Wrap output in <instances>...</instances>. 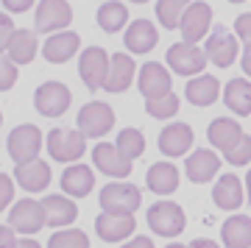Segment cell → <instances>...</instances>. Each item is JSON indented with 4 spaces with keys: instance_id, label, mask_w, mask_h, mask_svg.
I'll list each match as a JSON object with an SVG mask.
<instances>
[{
    "instance_id": "obj_40",
    "label": "cell",
    "mask_w": 251,
    "mask_h": 248,
    "mask_svg": "<svg viewBox=\"0 0 251 248\" xmlns=\"http://www.w3.org/2000/svg\"><path fill=\"white\" fill-rule=\"evenodd\" d=\"M11 31H14V25H11V17L0 11V53L6 50V45H9V39H11Z\"/></svg>"
},
{
    "instance_id": "obj_44",
    "label": "cell",
    "mask_w": 251,
    "mask_h": 248,
    "mask_svg": "<svg viewBox=\"0 0 251 248\" xmlns=\"http://www.w3.org/2000/svg\"><path fill=\"white\" fill-rule=\"evenodd\" d=\"M243 70H246V75H251V45H246V50H243Z\"/></svg>"
},
{
    "instance_id": "obj_10",
    "label": "cell",
    "mask_w": 251,
    "mask_h": 248,
    "mask_svg": "<svg viewBox=\"0 0 251 248\" xmlns=\"http://www.w3.org/2000/svg\"><path fill=\"white\" fill-rule=\"evenodd\" d=\"M73 20V9L67 0H39V9H36V31H62L70 25Z\"/></svg>"
},
{
    "instance_id": "obj_36",
    "label": "cell",
    "mask_w": 251,
    "mask_h": 248,
    "mask_svg": "<svg viewBox=\"0 0 251 248\" xmlns=\"http://www.w3.org/2000/svg\"><path fill=\"white\" fill-rule=\"evenodd\" d=\"M224 153H226V162H229V165H234V168L249 165V162H251V137H246V134H243L240 140L234 142L229 151H224Z\"/></svg>"
},
{
    "instance_id": "obj_16",
    "label": "cell",
    "mask_w": 251,
    "mask_h": 248,
    "mask_svg": "<svg viewBox=\"0 0 251 248\" xmlns=\"http://www.w3.org/2000/svg\"><path fill=\"white\" fill-rule=\"evenodd\" d=\"M109 70V53L103 48H87L78 59V73L90 89H100Z\"/></svg>"
},
{
    "instance_id": "obj_34",
    "label": "cell",
    "mask_w": 251,
    "mask_h": 248,
    "mask_svg": "<svg viewBox=\"0 0 251 248\" xmlns=\"http://www.w3.org/2000/svg\"><path fill=\"white\" fill-rule=\"evenodd\" d=\"M145 109H148V115L156 117V120H168V117H173L179 112V98L173 95V89H171V92H165V95H159V98H148Z\"/></svg>"
},
{
    "instance_id": "obj_38",
    "label": "cell",
    "mask_w": 251,
    "mask_h": 248,
    "mask_svg": "<svg viewBox=\"0 0 251 248\" xmlns=\"http://www.w3.org/2000/svg\"><path fill=\"white\" fill-rule=\"evenodd\" d=\"M11 198H14V181L6 173H0V212L11 204Z\"/></svg>"
},
{
    "instance_id": "obj_11",
    "label": "cell",
    "mask_w": 251,
    "mask_h": 248,
    "mask_svg": "<svg viewBox=\"0 0 251 248\" xmlns=\"http://www.w3.org/2000/svg\"><path fill=\"white\" fill-rule=\"evenodd\" d=\"M92 162H95V168L100 173H106L112 178H126L131 173V159H126L123 153L117 151L115 145H109V142H98L95 148H92Z\"/></svg>"
},
{
    "instance_id": "obj_35",
    "label": "cell",
    "mask_w": 251,
    "mask_h": 248,
    "mask_svg": "<svg viewBox=\"0 0 251 248\" xmlns=\"http://www.w3.org/2000/svg\"><path fill=\"white\" fill-rule=\"evenodd\" d=\"M48 248H90V237L78 229L56 231L53 237L48 240Z\"/></svg>"
},
{
    "instance_id": "obj_5",
    "label": "cell",
    "mask_w": 251,
    "mask_h": 248,
    "mask_svg": "<svg viewBox=\"0 0 251 248\" xmlns=\"http://www.w3.org/2000/svg\"><path fill=\"white\" fill-rule=\"evenodd\" d=\"M112 125H115V112L109 103L103 100H92L87 106H81L78 112V131L84 137H103V134L112 131Z\"/></svg>"
},
{
    "instance_id": "obj_2",
    "label": "cell",
    "mask_w": 251,
    "mask_h": 248,
    "mask_svg": "<svg viewBox=\"0 0 251 248\" xmlns=\"http://www.w3.org/2000/svg\"><path fill=\"white\" fill-rule=\"evenodd\" d=\"M48 153L56 162H78L87 151V137L73 128H53L48 134Z\"/></svg>"
},
{
    "instance_id": "obj_18",
    "label": "cell",
    "mask_w": 251,
    "mask_h": 248,
    "mask_svg": "<svg viewBox=\"0 0 251 248\" xmlns=\"http://www.w3.org/2000/svg\"><path fill=\"white\" fill-rule=\"evenodd\" d=\"M78 45H81V39L75 31H56L42 45V53H45V59L50 64H64L78 53Z\"/></svg>"
},
{
    "instance_id": "obj_12",
    "label": "cell",
    "mask_w": 251,
    "mask_h": 248,
    "mask_svg": "<svg viewBox=\"0 0 251 248\" xmlns=\"http://www.w3.org/2000/svg\"><path fill=\"white\" fill-rule=\"evenodd\" d=\"M95 229L98 237L106 243H123L126 237H131L137 229L134 215H115V212H100L95 218Z\"/></svg>"
},
{
    "instance_id": "obj_50",
    "label": "cell",
    "mask_w": 251,
    "mask_h": 248,
    "mask_svg": "<svg viewBox=\"0 0 251 248\" xmlns=\"http://www.w3.org/2000/svg\"><path fill=\"white\" fill-rule=\"evenodd\" d=\"M131 3H145V0H131Z\"/></svg>"
},
{
    "instance_id": "obj_39",
    "label": "cell",
    "mask_w": 251,
    "mask_h": 248,
    "mask_svg": "<svg viewBox=\"0 0 251 248\" xmlns=\"http://www.w3.org/2000/svg\"><path fill=\"white\" fill-rule=\"evenodd\" d=\"M234 31H237V36L246 45H251V14H240V17L234 20Z\"/></svg>"
},
{
    "instance_id": "obj_42",
    "label": "cell",
    "mask_w": 251,
    "mask_h": 248,
    "mask_svg": "<svg viewBox=\"0 0 251 248\" xmlns=\"http://www.w3.org/2000/svg\"><path fill=\"white\" fill-rule=\"evenodd\" d=\"M17 237H14V229L11 226H0V248H14Z\"/></svg>"
},
{
    "instance_id": "obj_27",
    "label": "cell",
    "mask_w": 251,
    "mask_h": 248,
    "mask_svg": "<svg viewBox=\"0 0 251 248\" xmlns=\"http://www.w3.org/2000/svg\"><path fill=\"white\" fill-rule=\"evenodd\" d=\"M226 248H251V218L249 215H232L226 218L221 229Z\"/></svg>"
},
{
    "instance_id": "obj_15",
    "label": "cell",
    "mask_w": 251,
    "mask_h": 248,
    "mask_svg": "<svg viewBox=\"0 0 251 248\" xmlns=\"http://www.w3.org/2000/svg\"><path fill=\"white\" fill-rule=\"evenodd\" d=\"M137 84H140V92L145 98H159L165 92H171L173 87V75L168 73V67L159 62H148L140 67V75H137Z\"/></svg>"
},
{
    "instance_id": "obj_45",
    "label": "cell",
    "mask_w": 251,
    "mask_h": 248,
    "mask_svg": "<svg viewBox=\"0 0 251 248\" xmlns=\"http://www.w3.org/2000/svg\"><path fill=\"white\" fill-rule=\"evenodd\" d=\"M190 248H221L218 243H212V240H204V237H198L190 243Z\"/></svg>"
},
{
    "instance_id": "obj_48",
    "label": "cell",
    "mask_w": 251,
    "mask_h": 248,
    "mask_svg": "<svg viewBox=\"0 0 251 248\" xmlns=\"http://www.w3.org/2000/svg\"><path fill=\"white\" fill-rule=\"evenodd\" d=\"M168 248H190V246H181V243H173V246H168Z\"/></svg>"
},
{
    "instance_id": "obj_22",
    "label": "cell",
    "mask_w": 251,
    "mask_h": 248,
    "mask_svg": "<svg viewBox=\"0 0 251 248\" xmlns=\"http://www.w3.org/2000/svg\"><path fill=\"white\" fill-rule=\"evenodd\" d=\"M159 42V31L148 20H134L126 31V48L128 53H151Z\"/></svg>"
},
{
    "instance_id": "obj_25",
    "label": "cell",
    "mask_w": 251,
    "mask_h": 248,
    "mask_svg": "<svg viewBox=\"0 0 251 248\" xmlns=\"http://www.w3.org/2000/svg\"><path fill=\"white\" fill-rule=\"evenodd\" d=\"M243 198H246V195H243V184H240V178L234 176V173L221 176L218 184L212 187V201L218 204V209H226V212L240 209Z\"/></svg>"
},
{
    "instance_id": "obj_43",
    "label": "cell",
    "mask_w": 251,
    "mask_h": 248,
    "mask_svg": "<svg viewBox=\"0 0 251 248\" xmlns=\"http://www.w3.org/2000/svg\"><path fill=\"white\" fill-rule=\"evenodd\" d=\"M123 248H153V240L151 237H134V240H128Z\"/></svg>"
},
{
    "instance_id": "obj_4",
    "label": "cell",
    "mask_w": 251,
    "mask_h": 248,
    "mask_svg": "<svg viewBox=\"0 0 251 248\" xmlns=\"http://www.w3.org/2000/svg\"><path fill=\"white\" fill-rule=\"evenodd\" d=\"M70 103H73V95L62 81H45L34 92V106L45 117H62L70 109Z\"/></svg>"
},
{
    "instance_id": "obj_23",
    "label": "cell",
    "mask_w": 251,
    "mask_h": 248,
    "mask_svg": "<svg viewBox=\"0 0 251 248\" xmlns=\"http://www.w3.org/2000/svg\"><path fill=\"white\" fill-rule=\"evenodd\" d=\"M42 212H45V223L48 226H70L75 218H78V206L73 204L67 195H48L42 201Z\"/></svg>"
},
{
    "instance_id": "obj_6",
    "label": "cell",
    "mask_w": 251,
    "mask_h": 248,
    "mask_svg": "<svg viewBox=\"0 0 251 248\" xmlns=\"http://www.w3.org/2000/svg\"><path fill=\"white\" fill-rule=\"evenodd\" d=\"M6 145H9V156L17 165L28 159H36V153L42 151V131L31 123H23L17 128H11Z\"/></svg>"
},
{
    "instance_id": "obj_13",
    "label": "cell",
    "mask_w": 251,
    "mask_h": 248,
    "mask_svg": "<svg viewBox=\"0 0 251 248\" xmlns=\"http://www.w3.org/2000/svg\"><path fill=\"white\" fill-rule=\"evenodd\" d=\"M134 59L131 53H115L109 56V70H106V78L100 87L106 89V92H126V89L131 87V81H134Z\"/></svg>"
},
{
    "instance_id": "obj_14",
    "label": "cell",
    "mask_w": 251,
    "mask_h": 248,
    "mask_svg": "<svg viewBox=\"0 0 251 248\" xmlns=\"http://www.w3.org/2000/svg\"><path fill=\"white\" fill-rule=\"evenodd\" d=\"M9 226L14 231H23V234H36V231L45 226V212H42V204H36L31 198H23L14 204L9 215Z\"/></svg>"
},
{
    "instance_id": "obj_9",
    "label": "cell",
    "mask_w": 251,
    "mask_h": 248,
    "mask_svg": "<svg viewBox=\"0 0 251 248\" xmlns=\"http://www.w3.org/2000/svg\"><path fill=\"white\" fill-rule=\"evenodd\" d=\"M237 53H240V45H237L234 34L229 28L218 25L215 31H212V36L206 39V48H204L206 62H212L215 67H229V64H234Z\"/></svg>"
},
{
    "instance_id": "obj_21",
    "label": "cell",
    "mask_w": 251,
    "mask_h": 248,
    "mask_svg": "<svg viewBox=\"0 0 251 248\" xmlns=\"http://www.w3.org/2000/svg\"><path fill=\"white\" fill-rule=\"evenodd\" d=\"M36 50H39L36 31H28V28H14V31H11V39H9V45H6V56H9L14 64L34 62Z\"/></svg>"
},
{
    "instance_id": "obj_29",
    "label": "cell",
    "mask_w": 251,
    "mask_h": 248,
    "mask_svg": "<svg viewBox=\"0 0 251 248\" xmlns=\"http://www.w3.org/2000/svg\"><path fill=\"white\" fill-rule=\"evenodd\" d=\"M224 103L232 109L234 115H251V81L246 78H232L224 87Z\"/></svg>"
},
{
    "instance_id": "obj_49",
    "label": "cell",
    "mask_w": 251,
    "mask_h": 248,
    "mask_svg": "<svg viewBox=\"0 0 251 248\" xmlns=\"http://www.w3.org/2000/svg\"><path fill=\"white\" fill-rule=\"evenodd\" d=\"M229 3H246V0H229Z\"/></svg>"
},
{
    "instance_id": "obj_41",
    "label": "cell",
    "mask_w": 251,
    "mask_h": 248,
    "mask_svg": "<svg viewBox=\"0 0 251 248\" xmlns=\"http://www.w3.org/2000/svg\"><path fill=\"white\" fill-rule=\"evenodd\" d=\"M3 6L11 11V14H23L34 6V0H3Z\"/></svg>"
},
{
    "instance_id": "obj_17",
    "label": "cell",
    "mask_w": 251,
    "mask_h": 248,
    "mask_svg": "<svg viewBox=\"0 0 251 248\" xmlns=\"http://www.w3.org/2000/svg\"><path fill=\"white\" fill-rule=\"evenodd\" d=\"M14 181H17L23 190H28V193H42V190H48V184H50V168H48V162H42V159L20 162L17 168H14Z\"/></svg>"
},
{
    "instance_id": "obj_3",
    "label": "cell",
    "mask_w": 251,
    "mask_h": 248,
    "mask_svg": "<svg viewBox=\"0 0 251 248\" xmlns=\"http://www.w3.org/2000/svg\"><path fill=\"white\" fill-rule=\"evenodd\" d=\"M184 212H181L179 204H171V201H156V204L148 209V226H151L153 234L159 237H179L184 231Z\"/></svg>"
},
{
    "instance_id": "obj_24",
    "label": "cell",
    "mask_w": 251,
    "mask_h": 248,
    "mask_svg": "<svg viewBox=\"0 0 251 248\" xmlns=\"http://www.w3.org/2000/svg\"><path fill=\"white\" fill-rule=\"evenodd\" d=\"M184 95L193 106H212L221 95V81L215 75H201L198 73L196 78L187 81V87H184Z\"/></svg>"
},
{
    "instance_id": "obj_46",
    "label": "cell",
    "mask_w": 251,
    "mask_h": 248,
    "mask_svg": "<svg viewBox=\"0 0 251 248\" xmlns=\"http://www.w3.org/2000/svg\"><path fill=\"white\" fill-rule=\"evenodd\" d=\"M14 248H39V243H36V240H31V237H25V240H17V243H14Z\"/></svg>"
},
{
    "instance_id": "obj_32",
    "label": "cell",
    "mask_w": 251,
    "mask_h": 248,
    "mask_svg": "<svg viewBox=\"0 0 251 248\" xmlns=\"http://www.w3.org/2000/svg\"><path fill=\"white\" fill-rule=\"evenodd\" d=\"M115 148L120 153H123L126 159H140L145 153V137L140 128H123V131L117 134V140H115Z\"/></svg>"
},
{
    "instance_id": "obj_1",
    "label": "cell",
    "mask_w": 251,
    "mask_h": 248,
    "mask_svg": "<svg viewBox=\"0 0 251 248\" xmlns=\"http://www.w3.org/2000/svg\"><path fill=\"white\" fill-rule=\"evenodd\" d=\"M143 195L134 184H123V181H112L100 190V209L115 215H134L140 209Z\"/></svg>"
},
{
    "instance_id": "obj_8",
    "label": "cell",
    "mask_w": 251,
    "mask_h": 248,
    "mask_svg": "<svg viewBox=\"0 0 251 248\" xmlns=\"http://www.w3.org/2000/svg\"><path fill=\"white\" fill-rule=\"evenodd\" d=\"M168 67H171L176 75H198L204 73L206 67V56L201 48L190 42H179L168 48Z\"/></svg>"
},
{
    "instance_id": "obj_20",
    "label": "cell",
    "mask_w": 251,
    "mask_h": 248,
    "mask_svg": "<svg viewBox=\"0 0 251 248\" xmlns=\"http://www.w3.org/2000/svg\"><path fill=\"white\" fill-rule=\"evenodd\" d=\"M184 170H187L190 181L206 184V181H212V176L221 170V159H218V153H212L209 148H198V151H193L190 159L184 162Z\"/></svg>"
},
{
    "instance_id": "obj_26",
    "label": "cell",
    "mask_w": 251,
    "mask_h": 248,
    "mask_svg": "<svg viewBox=\"0 0 251 248\" xmlns=\"http://www.w3.org/2000/svg\"><path fill=\"white\" fill-rule=\"evenodd\" d=\"M95 187V173H92L87 165H70V168L62 173V190L70 198H84V195L92 193Z\"/></svg>"
},
{
    "instance_id": "obj_47",
    "label": "cell",
    "mask_w": 251,
    "mask_h": 248,
    "mask_svg": "<svg viewBox=\"0 0 251 248\" xmlns=\"http://www.w3.org/2000/svg\"><path fill=\"white\" fill-rule=\"evenodd\" d=\"M246 187H249V201H251V170H249V176H246Z\"/></svg>"
},
{
    "instance_id": "obj_30",
    "label": "cell",
    "mask_w": 251,
    "mask_h": 248,
    "mask_svg": "<svg viewBox=\"0 0 251 248\" xmlns=\"http://www.w3.org/2000/svg\"><path fill=\"white\" fill-rule=\"evenodd\" d=\"M148 187L156 195H171L179 190V170L171 162H156L148 170Z\"/></svg>"
},
{
    "instance_id": "obj_31",
    "label": "cell",
    "mask_w": 251,
    "mask_h": 248,
    "mask_svg": "<svg viewBox=\"0 0 251 248\" xmlns=\"http://www.w3.org/2000/svg\"><path fill=\"white\" fill-rule=\"evenodd\" d=\"M128 23V9H126L120 0H109L98 9V25L106 31V34H117L123 31V25Z\"/></svg>"
},
{
    "instance_id": "obj_37",
    "label": "cell",
    "mask_w": 251,
    "mask_h": 248,
    "mask_svg": "<svg viewBox=\"0 0 251 248\" xmlns=\"http://www.w3.org/2000/svg\"><path fill=\"white\" fill-rule=\"evenodd\" d=\"M17 84V64L11 62L9 56L0 53V92H6Z\"/></svg>"
},
{
    "instance_id": "obj_7",
    "label": "cell",
    "mask_w": 251,
    "mask_h": 248,
    "mask_svg": "<svg viewBox=\"0 0 251 248\" xmlns=\"http://www.w3.org/2000/svg\"><path fill=\"white\" fill-rule=\"evenodd\" d=\"M209 25H212V6L204 3V0H196V3L190 0V6L184 9V14L179 20L184 42H190V45L201 42L206 36V31H209Z\"/></svg>"
},
{
    "instance_id": "obj_51",
    "label": "cell",
    "mask_w": 251,
    "mask_h": 248,
    "mask_svg": "<svg viewBox=\"0 0 251 248\" xmlns=\"http://www.w3.org/2000/svg\"><path fill=\"white\" fill-rule=\"evenodd\" d=\"M0 123H3V115H0Z\"/></svg>"
},
{
    "instance_id": "obj_33",
    "label": "cell",
    "mask_w": 251,
    "mask_h": 248,
    "mask_svg": "<svg viewBox=\"0 0 251 248\" xmlns=\"http://www.w3.org/2000/svg\"><path fill=\"white\" fill-rule=\"evenodd\" d=\"M187 6H190V0H159L156 3V17H159V23L168 31H173V28H179V20Z\"/></svg>"
},
{
    "instance_id": "obj_28",
    "label": "cell",
    "mask_w": 251,
    "mask_h": 248,
    "mask_svg": "<svg viewBox=\"0 0 251 248\" xmlns=\"http://www.w3.org/2000/svg\"><path fill=\"white\" fill-rule=\"evenodd\" d=\"M206 137H209V142H212L215 148L229 151L234 142L243 137V128H240V123H237V120H232V117H218V120H212V123H209Z\"/></svg>"
},
{
    "instance_id": "obj_19",
    "label": "cell",
    "mask_w": 251,
    "mask_h": 248,
    "mask_svg": "<svg viewBox=\"0 0 251 248\" xmlns=\"http://www.w3.org/2000/svg\"><path fill=\"white\" fill-rule=\"evenodd\" d=\"M193 140H196V134L187 123H171L159 134V151L165 156H184L190 151Z\"/></svg>"
}]
</instances>
